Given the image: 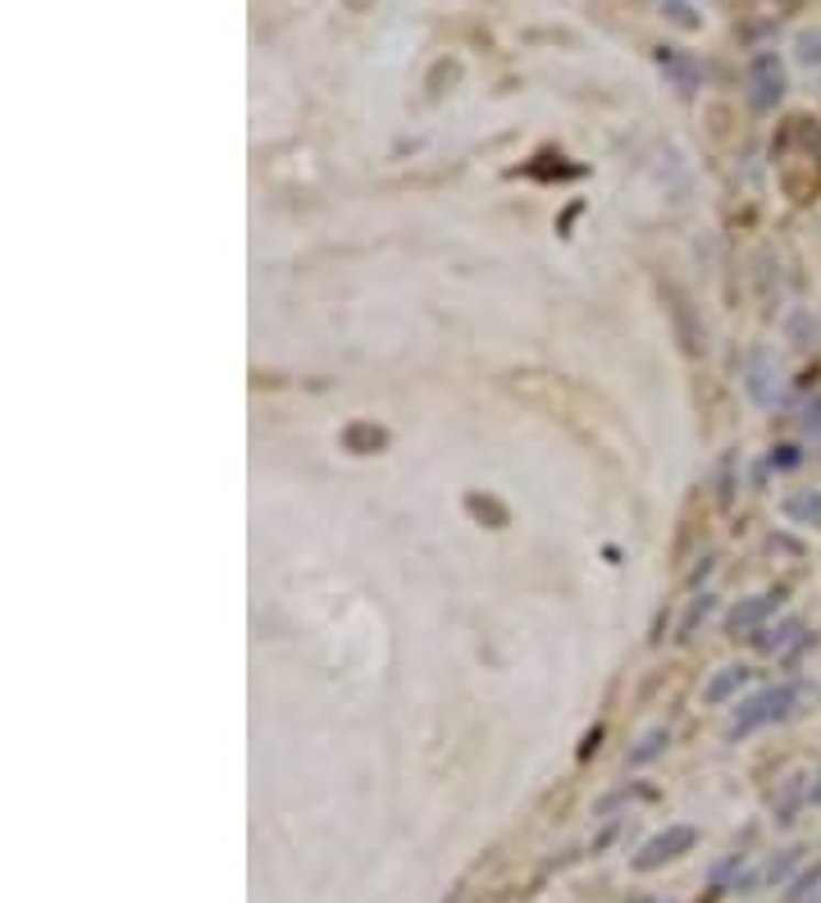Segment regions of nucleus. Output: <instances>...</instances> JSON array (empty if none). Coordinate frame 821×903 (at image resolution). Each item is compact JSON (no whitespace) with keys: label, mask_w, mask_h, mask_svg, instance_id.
I'll return each instance as SVG.
<instances>
[{"label":"nucleus","mask_w":821,"mask_h":903,"mask_svg":"<svg viewBox=\"0 0 821 903\" xmlns=\"http://www.w3.org/2000/svg\"><path fill=\"white\" fill-rule=\"evenodd\" d=\"M803 699V689L799 684H776V689H763V694H753L748 703H740V712H735V721H730V735H753V731H763V726H772V721H780V716H789L795 712V703Z\"/></svg>","instance_id":"obj_1"},{"label":"nucleus","mask_w":821,"mask_h":903,"mask_svg":"<svg viewBox=\"0 0 821 903\" xmlns=\"http://www.w3.org/2000/svg\"><path fill=\"white\" fill-rule=\"evenodd\" d=\"M694 845H698V830H694V826H666L662 835H653L648 845L634 854V871H657L662 862L689 854Z\"/></svg>","instance_id":"obj_2"},{"label":"nucleus","mask_w":821,"mask_h":903,"mask_svg":"<svg viewBox=\"0 0 821 903\" xmlns=\"http://www.w3.org/2000/svg\"><path fill=\"white\" fill-rule=\"evenodd\" d=\"M748 101L757 110H772L780 97H785V69H780V59L776 55H757L753 65H748Z\"/></svg>","instance_id":"obj_3"},{"label":"nucleus","mask_w":821,"mask_h":903,"mask_svg":"<svg viewBox=\"0 0 821 903\" xmlns=\"http://www.w3.org/2000/svg\"><path fill=\"white\" fill-rule=\"evenodd\" d=\"M776 607H780V598H776V593H757V598L740 602V607L730 612V629H735V635H748V629H753L757 621H767Z\"/></svg>","instance_id":"obj_4"},{"label":"nucleus","mask_w":821,"mask_h":903,"mask_svg":"<svg viewBox=\"0 0 821 903\" xmlns=\"http://www.w3.org/2000/svg\"><path fill=\"white\" fill-rule=\"evenodd\" d=\"M772 379H776V360H772L767 352H753V356H748V393H753V402L767 406V402L776 398Z\"/></svg>","instance_id":"obj_5"},{"label":"nucleus","mask_w":821,"mask_h":903,"mask_svg":"<svg viewBox=\"0 0 821 903\" xmlns=\"http://www.w3.org/2000/svg\"><path fill=\"white\" fill-rule=\"evenodd\" d=\"M748 680V671L744 667H725L708 689H703V703H725L730 694H740V684Z\"/></svg>","instance_id":"obj_6"},{"label":"nucleus","mask_w":821,"mask_h":903,"mask_svg":"<svg viewBox=\"0 0 821 903\" xmlns=\"http://www.w3.org/2000/svg\"><path fill=\"white\" fill-rule=\"evenodd\" d=\"M785 903H821V862L812 871H803V877L795 881V890L785 894Z\"/></svg>","instance_id":"obj_7"},{"label":"nucleus","mask_w":821,"mask_h":903,"mask_svg":"<svg viewBox=\"0 0 821 903\" xmlns=\"http://www.w3.org/2000/svg\"><path fill=\"white\" fill-rule=\"evenodd\" d=\"M785 516H795V521H821V493L789 498V502H785Z\"/></svg>","instance_id":"obj_8"},{"label":"nucleus","mask_w":821,"mask_h":903,"mask_svg":"<svg viewBox=\"0 0 821 903\" xmlns=\"http://www.w3.org/2000/svg\"><path fill=\"white\" fill-rule=\"evenodd\" d=\"M795 635H799V621H785L780 629H763V635H757V648H763V653H780Z\"/></svg>","instance_id":"obj_9"},{"label":"nucleus","mask_w":821,"mask_h":903,"mask_svg":"<svg viewBox=\"0 0 821 903\" xmlns=\"http://www.w3.org/2000/svg\"><path fill=\"white\" fill-rule=\"evenodd\" d=\"M662 744H666V731H648V735H644V744H639V748L630 752V767H644V762H653L657 752H662Z\"/></svg>","instance_id":"obj_10"},{"label":"nucleus","mask_w":821,"mask_h":903,"mask_svg":"<svg viewBox=\"0 0 821 903\" xmlns=\"http://www.w3.org/2000/svg\"><path fill=\"white\" fill-rule=\"evenodd\" d=\"M662 10H672V19H676L680 27H698V23H703V19H694L689 0H662Z\"/></svg>","instance_id":"obj_11"},{"label":"nucleus","mask_w":821,"mask_h":903,"mask_svg":"<svg viewBox=\"0 0 821 903\" xmlns=\"http://www.w3.org/2000/svg\"><path fill=\"white\" fill-rule=\"evenodd\" d=\"M803 430H808L812 443H821V398H812V402L803 406Z\"/></svg>","instance_id":"obj_12"},{"label":"nucleus","mask_w":821,"mask_h":903,"mask_svg":"<svg viewBox=\"0 0 821 903\" xmlns=\"http://www.w3.org/2000/svg\"><path fill=\"white\" fill-rule=\"evenodd\" d=\"M630 903H662V899H630Z\"/></svg>","instance_id":"obj_13"}]
</instances>
